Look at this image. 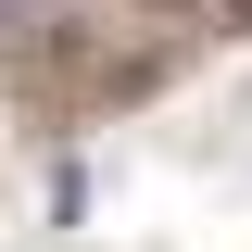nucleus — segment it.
Returning a JSON list of instances; mask_svg holds the SVG:
<instances>
[{
    "label": "nucleus",
    "mask_w": 252,
    "mask_h": 252,
    "mask_svg": "<svg viewBox=\"0 0 252 252\" xmlns=\"http://www.w3.org/2000/svg\"><path fill=\"white\" fill-rule=\"evenodd\" d=\"M227 26H252V0H227Z\"/></svg>",
    "instance_id": "1"
}]
</instances>
